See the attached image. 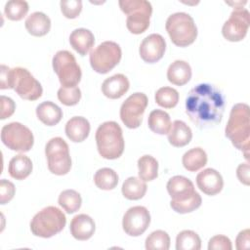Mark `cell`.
Segmentation results:
<instances>
[{
  "mask_svg": "<svg viewBox=\"0 0 250 250\" xmlns=\"http://www.w3.org/2000/svg\"><path fill=\"white\" fill-rule=\"evenodd\" d=\"M225 110V99L214 85L200 83L194 86L186 99V112L199 129L214 127L221 123Z\"/></svg>",
  "mask_w": 250,
  "mask_h": 250,
  "instance_id": "obj_1",
  "label": "cell"
},
{
  "mask_svg": "<svg viewBox=\"0 0 250 250\" xmlns=\"http://www.w3.org/2000/svg\"><path fill=\"white\" fill-rule=\"evenodd\" d=\"M225 134L231 144L244 153L245 159L248 160L250 145V114L248 104L239 103L231 107L225 128Z\"/></svg>",
  "mask_w": 250,
  "mask_h": 250,
  "instance_id": "obj_2",
  "label": "cell"
},
{
  "mask_svg": "<svg viewBox=\"0 0 250 250\" xmlns=\"http://www.w3.org/2000/svg\"><path fill=\"white\" fill-rule=\"evenodd\" d=\"M166 188L171 196L170 206L177 213H189L201 205V196L195 191L192 182L187 177L180 175L172 177Z\"/></svg>",
  "mask_w": 250,
  "mask_h": 250,
  "instance_id": "obj_3",
  "label": "cell"
},
{
  "mask_svg": "<svg viewBox=\"0 0 250 250\" xmlns=\"http://www.w3.org/2000/svg\"><path fill=\"white\" fill-rule=\"evenodd\" d=\"M96 143L100 155L105 159H116L124 151L122 129L115 121L102 123L96 131Z\"/></svg>",
  "mask_w": 250,
  "mask_h": 250,
  "instance_id": "obj_4",
  "label": "cell"
},
{
  "mask_svg": "<svg viewBox=\"0 0 250 250\" xmlns=\"http://www.w3.org/2000/svg\"><path fill=\"white\" fill-rule=\"evenodd\" d=\"M65 224L66 218L62 211L55 206H47L34 215L30 230L35 236L49 238L61 232Z\"/></svg>",
  "mask_w": 250,
  "mask_h": 250,
  "instance_id": "obj_5",
  "label": "cell"
},
{
  "mask_svg": "<svg viewBox=\"0 0 250 250\" xmlns=\"http://www.w3.org/2000/svg\"><path fill=\"white\" fill-rule=\"evenodd\" d=\"M171 41L179 47L192 44L197 37V27L190 15L177 12L170 15L165 23Z\"/></svg>",
  "mask_w": 250,
  "mask_h": 250,
  "instance_id": "obj_6",
  "label": "cell"
},
{
  "mask_svg": "<svg viewBox=\"0 0 250 250\" xmlns=\"http://www.w3.org/2000/svg\"><path fill=\"white\" fill-rule=\"evenodd\" d=\"M121 11L127 15L126 26L133 34H141L149 26L152 6L146 0H120Z\"/></svg>",
  "mask_w": 250,
  "mask_h": 250,
  "instance_id": "obj_7",
  "label": "cell"
},
{
  "mask_svg": "<svg viewBox=\"0 0 250 250\" xmlns=\"http://www.w3.org/2000/svg\"><path fill=\"white\" fill-rule=\"evenodd\" d=\"M52 63L62 87H76L80 82L81 68L70 52L66 50L58 51L53 57Z\"/></svg>",
  "mask_w": 250,
  "mask_h": 250,
  "instance_id": "obj_8",
  "label": "cell"
},
{
  "mask_svg": "<svg viewBox=\"0 0 250 250\" xmlns=\"http://www.w3.org/2000/svg\"><path fill=\"white\" fill-rule=\"evenodd\" d=\"M45 154L48 160V169L51 173L62 176L71 168V157L66 142L61 137L52 138L45 146Z\"/></svg>",
  "mask_w": 250,
  "mask_h": 250,
  "instance_id": "obj_9",
  "label": "cell"
},
{
  "mask_svg": "<svg viewBox=\"0 0 250 250\" xmlns=\"http://www.w3.org/2000/svg\"><path fill=\"white\" fill-rule=\"evenodd\" d=\"M121 56V48L117 43L104 41L91 51L90 64L96 72L104 74L119 63Z\"/></svg>",
  "mask_w": 250,
  "mask_h": 250,
  "instance_id": "obj_10",
  "label": "cell"
},
{
  "mask_svg": "<svg viewBox=\"0 0 250 250\" xmlns=\"http://www.w3.org/2000/svg\"><path fill=\"white\" fill-rule=\"evenodd\" d=\"M13 88L22 99L35 101L42 96L43 89L39 81L23 67H14L10 70V89Z\"/></svg>",
  "mask_w": 250,
  "mask_h": 250,
  "instance_id": "obj_11",
  "label": "cell"
},
{
  "mask_svg": "<svg viewBox=\"0 0 250 250\" xmlns=\"http://www.w3.org/2000/svg\"><path fill=\"white\" fill-rule=\"evenodd\" d=\"M1 141L10 149L20 152L30 150L34 137L29 128L20 122H11L1 129Z\"/></svg>",
  "mask_w": 250,
  "mask_h": 250,
  "instance_id": "obj_12",
  "label": "cell"
},
{
  "mask_svg": "<svg viewBox=\"0 0 250 250\" xmlns=\"http://www.w3.org/2000/svg\"><path fill=\"white\" fill-rule=\"evenodd\" d=\"M147 103L146 95L141 92L130 95L123 102L120 107V118L126 127L136 129L142 124Z\"/></svg>",
  "mask_w": 250,
  "mask_h": 250,
  "instance_id": "obj_13",
  "label": "cell"
},
{
  "mask_svg": "<svg viewBox=\"0 0 250 250\" xmlns=\"http://www.w3.org/2000/svg\"><path fill=\"white\" fill-rule=\"evenodd\" d=\"M250 25V14L247 9L234 7L228 21L222 27L223 36L230 42H238L244 39Z\"/></svg>",
  "mask_w": 250,
  "mask_h": 250,
  "instance_id": "obj_14",
  "label": "cell"
},
{
  "mask_svg": "<svg viewBox=\"0 0 250 250\" xmlns=\"http://www.w3.org/2000/svg\"><path fill=\"white\" fill-rule=\"evenodd\" d=\"M150 224V214L145 206H133L123 216L122 228L130 236L142 235Z\"/></svg>",
  "mask_w": 250,
  "mask_h": 250,
  "instance_id": "obj_15",
  "label": "cell"
},
{
  "mask_svg": "<svg viewBox=\"0 0 250 250\" xmlns=\"http://www.w3.org/2000/svg\"><path fill=\"white\" fill-rule=\"evenodd\" d=\"M166 49V41L162 35L152 33L147 35L142 41L139 53L144 62L154 63L162 59Z\"/></svg>",
  "mask_w": 250,
  "mask_h": 250,
  "instance_id": "obj_16",
  "label": "cell"
},
{
  "mask_svg": "<svg viewBox=\"0 0 250 250\" xmlns=\"http://www.w3.org/2000/svg\"><path fill=\"white\" fill-rule=\"evenodd\" d=\"M196 185L203 193L212 196L223 189L224 180L217 170L206 168L197 174Z\"/></svg>",
  "mask_w": 250,
  "mask_h": 250,
  "instance_id": "obj_17",
  "label": "cell"
},
{
  "mask_svg": "<svg viewBox=\"0 0 250 250\" xmlns=\"http://www.w3.org/2000/svg\"><path fill=\"white\" fill-rule=\"evenodd\" d=\"M96 225L94 220L86 214H78L74 216L70 222L69 230L71 235L77 240H87L91 238L95 232Z\"/></svg>",
  "mask_w": 250,
  "mask_h": 250,
  "instance_id": "obj_18",
  "label": "cell"
},
{
  "mask_svg": "<svg viewBox=\"0 0 250 250\" xmlns=\"http://www.w3.org/2000/svg\"><path fill=\"white\" fill-rule=\"evenodd\" d=\"M130 87L128 78L121 73L114 74L106 78L102 84L103 94L109 99L115 100L121 98Z\"/></svg>",
  "mask_w": 250,
  "mask_h": 250,
  "instance_id": "obj_19",
  "label": "cell"
},
{
  "mask_svg": "<svg viewBox=\"0 0 250 250\" xmlns=\"http://www.w3.org/2000/svg\"><path fill=\"white\" fill-rule=\"evenodd\" d=\"M90 123L83 116H73L65 124V134L67 138L74 142L80 143L87 139L90 133Z\"/></svg>",
  "mask_w": 250,
  "mask_h": 250,
  "instance_id": "obj_20",
  "label": "cell"
},
{
  "mask_svg": "<svg viewBox=\"0 0 250 250\" xmlns=\"http://www.w3.org/2000/svg\"><path fill=\"white\" fill-rule=\"evenodd\" d=\"M69 43L79 55L85 56L94 46L95 37L87 28H76L69 35Z\"/></svg>",
  "mask_w": 250,
  "mask_h": 250,
  "instance_id": "obj_21",
  "label": "cell"
},
{
  "mask_svg": "<svg viewBox=\"0 0 250 250\" xmlns=\"http://www.w3.org/2000/svg\"><path fill=\"white\" fill-rule=\"evenodd\" d=\"M24 25L28 33L36 37H41L50 31L51 20L42 12H34L26 18Z\"/></svg>",
  "mask_w": 250,
  "mask_h": 250,
  "instance_id": "obj_22",
  "label": "cell"
},
{
  "mask_svg": "<svg viewBox=\"0 0 250 250\" xmlns=\"http://www.w3.org/2000/svg\"><path fill=\"white\" fill-rule=\"evenodd\" d=\"M167 78L172 84L183 86L191 78V67L186 61L177 60L169 65L167 69Z\"/></svg>",
  "mask_w": 250,
  "mask_h": 250,
  "instance_id": "obj_23",
  "label": "cell"
},
{
  "mask_svg": "<svg viewBox=\"0 0 250 250\" xmlns=\"http://www.w3.org/2000/svg\"><path fill=\"white\" fill-rule=\"evenodd\" d=\"M38 119L47 126L57 125L62 118V108L53 102L46 101L39 104L36 107Z\"/></svg>",
  "mask_w": 250,
  "mask_h": 250,
  "instance_id": "obj_24",
  "label": "cell"
},
{
  "mask_svg": "<svg viewBox=\"0 0 250 250\" xmlns=\"http://www.w3.org/2000/svg\"><path fill=\"white\" fill-rule=\"evenodd\" d=\"M192 138V132L189 126H188L182 120H175L168 133L169 143L176 147H182L187 146Z\"/></svg>",
  "mask_w": 250,
  "mask_h": 250,
  "instance_id": "obj_25",
  "label": "cell"
},
{
  "mask_svg": "<svg viewBox=\"0 0 250 250\" xmlns=\"http://www.w3.org/2000/svg\"><path fill=\"white\" fill-rule=\"evenodd\" d=\"M32 167V161L28 156L24 154H18L10 160L8 172L12 178L21 181L30 175Z\"/></svg>",
  "mask_w": 250,
  "mask_h": 250,
  "instance_id": "obj_26",
  "label": "cell"
},
{
  "mask_svg": "<svg viewBox=\"0 0 250 250\" xmlns=\"http://www.w3.org/2000/svg\"><path fill=\"white\" fill-rule=\"evenodd\" d=\"M147 189L145 181L138 177H129L122 184V194L129 200H138L144 197Z\"/></svg>",
  "mask_w": 250,
  "mask_h": 250,
  "instance_id": "obj_27",
  "label": "cell"
},
{
  "mask_svg": "<svg viewBox=\"0 0 250 250\" xmlns=\"http://www.w3.org/2000/svg\"><path fill=\"white\" fill-rule=\"evenodd\" d=\"M207 154L201 147H193L184 153L182 162L184 167L189 172H196L207 163Z\"/></svg>",
  "mask_w": 250,
  "mask_h": 250,
  "instance_id": "obj_28",
  "label": "cell"
},
{
  "mask_svg": "<svg viewBox=\"0 0 250 250\" xmlns=\"http://www.w3.org/2000/svg\"><path fill=\"white\" fill-rule=\"evenodd\" d=\"M147 124L149 129L158 135L168 134L172 125L170 115L161 109H154L149 113Z\"/></svg>",
  "mask_w": 250,
  "mask_h": 250,
  "instance_id": "obj_29",
  "label": "cell"
},
{
  "mask_svg": "<svg viewBox=\"0 0 250 250\" xmlns=\"http://www.w3.org/2000/svg\"><path fill=\"white\" fill-rule=\"evenodd\" d=\"M139 178L145 182H149L158 176V162L151 155H143L138 159Z\"/></svg>",
  "mask_w": 250,
  "mask_h": 250,
  "instance_id": "obj_30",
  "label": "cell"
},
{
  "mask_svg": "<svg viewBox=\"0 0 250 250\" xmlns=\"http://www.w3.org/2000/svg\"><path fill=\"white\" fill-rule=\"evenodd\" d=\"M94 183L101 189L110 190L117 186L118 175L113 169L101 168L94 175Z\"/></svg>",
  "mask_w": 250,
  "mask_h": 250,
  "instance_id": "obj_31",
  "label": "cell"
},
{
  "mask_svg": "<svg viewBox=\"0 0 250 250\" xmlns=\"http://www.w3.org/2000/svg\"><path fill=\"white\" fill-rule=\"evenodd\" d=\"M58 202L66 213L72 214L78 211L81 207L82 198L80 193L77 192L76 190L65 189L60 193Z\"/></svg>",
  "mask_w": 250,
  "mask_h": 250,
  "instance_id": "obj_32",
  "label": "cell"
},
{
  "mask_svg": "<svg viewBox=\"0 0 250 250\" xmlns=\"http://www.w3.org/2000/svg\"><path fill=\"white\" fill-rule=\"evenodd\" d=\"M201 239L199 235L190 229H185L178 233L176 237L177 250H199Z\"/></svg>",
  "mask_w": 250,
  "mask_h": 250,
  "instance_id": "obj_33",
  "label": "cell"
},
{
  "mask_svg": "<svg viewBox=\"0 0 250 250\" xmlns=\"http://www.w3.org/2000/svg\"><path fill=\"white\" fill-rule=\"evenodd\" d=\"M155 102L164 108H172L179 102V93L172 87H161L155 93Z\"/></svg>",
  "mask_w": 250,
  "mask_h": 250,
  "instance_id": "obj_34",
  "label": "cell"
},
{
  "mask_svg": "<svg viewBox=\"0 0 250 250\" xmlns=\"http://www.w3.org/2000/svg\"><path fill=\"white\" fill-rule=\"evenodd\" d=\"M170 247V237L162 229L152 231L146 239V250H168Z\"/></svg>",
  "mask_w": 250,
  "mask_h": 250,
  "instance_id": "obj_35",
  "label": "cell"
},
{
  "mask_svg": "<svg viewBox=\"0 0 250 250\" xmlns=\"http://www.w3.org/2000/svg\"><path fill=\"white\" fill-rule=\"evenodd\" d=\"M28 4L23 0H10L5 4V16L11 21H21L28 12Z\"/></svg>",
  "mask_w": 250,
  "mask_h": 250,
  "instance_id": "obj_36",
  "label": "cell"
},
{
  "mask_svg": "<svg viewBox=\"0 0 250 250\" xmlns=\"http://www.w3.org/2000/svg\"><path fill=\"white\" fill-rule=\"evenodd\" d=\"M59 101L67 106L75 105L81 99V91L76 87H61L58 90Z\"/></svg>",
  "mask_w": 250,
  "mask_h": 250,
  "instance_id": "obj_37",
  "label": "cell"
},
{
  "mask_svg": "<svg viewBox=\"0 0 250 250\" xmlns=\"http://www.w3.org/2000/svg\"><path fill=\"white\" fill-rule=\"evenodd\" d=\"M60 6L62 15L67 19L77 18L82 11L81 0H62Z\"/></svg>",
  "mask_w": 250,
  "mask_h": 250,
  "instance_id": "obj_38",
  "label": "cell"
},
{
  "mask_svg": "<svg viewBox=\"0 0 250 250\" xmlns=\"http://www.w3.org/2000/svg\"><path fill=\"white\" fill-rule=\"evenodd\" d=\"M231 241L226 235L218 234L210 238L208 242V250H231Z\"/></svg>",
  "mask_w": 250,
  "mask_h": 250,
  "instance_id": "obj_39",
  "label": "cell"
},
{
  "mask_svg": "<svg viewBox=\"0 0 250 250\" xmlns=\"http://www.w3.org/2000/svg\"><path fill=\"white\" fill-rule=\"evenodd\" d=\"M16 188L14 184L6 179L0 181V203L6 204L14 197Z\"/></svg>",
  "mask_w": 250,
  "mask_h": 250,
  "instance_id": "obj_40",
  "label": "cell"
},
{
  "mask_svg": "<svg viewBox=\"0 0 250 250\" xmlns=\"http://www.w3.org/2000/svg\"><path fill=\"white\" fill-rule=\"evenodd\" d=\"M16 109V104L15 102L6 96H1V113L0 118L6 119L10 117Z\"/></svg>",
  "mask_w": 250,
  "mask_h": 250,
  "instance_id": "obj_41",
  "label": "cell"
},
{
  "mask_svg": "<svg viewBox=\"0 0 250 250\" xmlns=\"http://www.w3.org/2000/svg\"><path fill=\"white\" fill-rule=\"evenodd\" d=\"M236 249L243 250L248 249L250 246V230L248 229L241 230L235 239Z\"/></svg>",
  "mask_w": 250,
  "mask_h": 250,
  "instance_id": "obj_42",
  "label": "cell"
},
{
  "mask_svg": "<svg viewBox=\"0 0 250 250\" xmlns=\"http://www.w3.org/2000/svg\"><path fill=\"white\" fill-rule=\"evenodd\" d=\"M249 164L248 163H241L238 165L236 169V176L240 183H242L245 186H249L250 179H249Z\"/></svg>",
  "mask_w": 250,
  "mask_h": 250,
  "instance_id": "obj_43",
  "label": "cell"
},
{
  "mask_svg": "<svg viewBox=\"0 0 250 250\" xmlns=\"http://www.w3.org/2000/svg\"><path fill=\"white\" fill-rule=\"evenodd\" d=\"M10 67L5 64H1V89H10Z\"/></svg>",
  "mask_w": 250,
  "mask_h": 250,
  "instance_id": "obj_44",
  "label": "cell"
}]
</instances>
